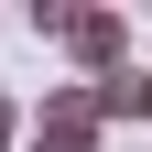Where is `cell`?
Returning <instances> with one entry per match:
<instances>
[{
  "label": "cell",
  "mask_w": 152,
  "mask_h": 152,
  "mask_svg": "<svg viewBox=\"0 0 152 152\" xmlns=\"http://www.w3.org/2000/svg\"><path fill=\"white\" fill-rule=\"evenodd\" d=\"M22 141H33V152H98V141H109L98 87H44V109L22 120Z\"/></svg>",
  "instance_id": "6da1fadb"
},
{
  "label": "cell",
  "mask_w": 152,
  "mask_h": 152,
  "mask_svg": "<svg viewBox=\"0 0 152 152\" xmlns=\"http://www.w3.org/2000/svg\"><path fill=\"white\" fill-rule=\"evenodd\" d=\"M65 54H76L87 87H109V76H130V22H120V11H76V22H65Z\"/></svg>",
  "instance_id": "7a4b0ae2"
},
{
  "label": "cell",
  "mask_w": 152,
  "mask_h": 152,
  "mask_svg": "<svg viewBox=\"0 0 152 152\" xmlns=\"http://www.w3.org/2000/svg\"><path fill=\"white\" fill-rule=\"evenodd\" d=\"M11 141H22V120H11V98H0V152H11Z\"/></svg>",
  "instance_id": "3957f363"
},
{
  "label": "cell",
  "mask_w": 152,
  "mask_h": 152,
  "mask_svg": "<svg viewBox=\"0 0 152 152\" xmlns=\"http://www.w3.org/2000/svg\"><path fill=\"white\" fill-rule=\"evenodd\" d=\"M141 120H152V65H141Z\"/></svg>",
  "instance_id": "277c9868"
}]
</instances>
